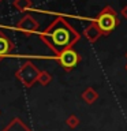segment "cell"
<instances>
[{
	"label": "cell",
	"mask_w": 127,
	"mask_h": 131,
	"mask_svg": "<svg viewBox=\"0 0 127 131\" xmlns=\"http://www.w3.org/2000/svg\"><path fill=\"white\" fill-rule=\"evenodd\" d=\"M79 37V33L63 16H56L55 20L40 34V40L55 55H59L64 49L72 48Z\"/></svg>",
	"instance_id": "1"
},
{
	"label": "cell",
	"mask_w": 127,
	"mask_h": 131,
	"mask_svg": "<svg viewBox=\"0 0 127 131\" xmlns=\"http://www.w3.org/2000/svg\"><path fill=\"white\" fill-rule=\"evenodd\" d=\"M94 22H96V25L102 31V36H108L109 33H112L115 29L119 26L120 20L118 18L116 11H115L112 7L107 6L97 14Z\"/></svg>",
	"instance_id": "2"
},
{
	"label": "cell",
	"mask_w": 127,
	"mask_h": 131,
	"mask_svg": "<svg viewBox=\"0 0 127 131\" xmlns=\"http://www.w3.org/2000/svg\"><path fill=\"white\" fill-rule=\"evenodd\" d=\"M41 70L37 68V66L30 60H26L20 67L15 71V77L22 82V85L26 89L31 88L36 82H38V77H40Z\"/></svg>",
	"instance_id": "3"
},
{
	"label": "cell",
	"mask_w": 127,
	"mask_h": 131,
	"mask_svg": "<svg viewBox=\"0 0 127 131\" xmlns=\"http://www.w3.org/2000/svg\"><path fill=\"white\" fill-rule=\"evenodd\" d=\"M56 60L59 61V64L66 71L70 72L81 61V56L78 55V52L74 48H68V49H64L63 52H60L59 55H56Z\"/></svg>",
	"instance_id": "4"
},
{
	"label": "cell",
	"mask_w": 127,
	"mask_h": 131,
	"mask_svg": "<svg viewBox=\"0 0 127 131\" xmlns=\"http://www.w3.org/2000/svg\"><path fill=\"white\" fill-rule=\"evenodd\" d=\"M16 27H18V30H20L23 34L30 36V34H33V33H36L38 30V22H37L31 15H25L23 18L19 19Z\"/></svg>",
	"instance_id": "5"
},
{
	"label": "cell",
	"mask_w": 127,
	"mask_h": 131,
	"mask_svg": "<svg viewBox=\"0 0 127 131\" xmlns=\"http://www.w3.org/2000/svg\"><path fill=\"white\" fill-rule=\"evenodd\" d=\"M14 42L4 34L3 31H0V60H3L6 56L14 51Z\"/></svg>",
	"instance_id": "6"
},
{
	"label": "cell",
	"mask_w": 127,
	"mask_h": 131,
	"mask_svg": "<svg viewBox=\"0 0 127 131\" xmlns=\"http://www.w3.org/2000/svg\"><path fill=\"white\" fill-rule=\"evenodd\" d=\"M83 34H85L86 38H88L89 42H96V41L102 36V31L100 30V27L96 25V22H92L83 30Z\"/></svg>",
	"instance_id": "7"
},
{
	"label": "cell",
	"mask_w": 127,
	"mask_h": 131,
	"mask_svg": "<svg viewBox=\"0 0 127 131\" xmlns=\"http://www.w3.org/2000/svg\"><path fill=\"white\" fill-rule=\"evenodd\" d=\"M2 131H33V130L29 126L25 124L19 117H14V119H11V122Z\"/></svg>",
	"instance_id": "8"
},
{
	"label": "cell",
	"mask_w": 127,
	"mask_h": 131,
	"mask_svg": "<svg viewBox=\"0 0 127 131\" xmlns=\"http://www.w3.org/2000/svg\"><path fill=\"white\" fill-rule=\"evenodd\" d=\"M81 97L83 98V101L86 102V104H90V105H92V104H94V102L97 101L98 93H97L93 88H86L83 92H82Z\"/></svg>",
	"instance_id": "9"
},
{
	"label": "cell",
	"mask_w": 127,
	"mask_h": 131,
	"mask_svg": "<svg viewBox=\"0 0 127 131\" xmlns=\"http://www.w3.org/2000/svg\"><path fill=\"white\" fill-rule=\"evenodd\" d=\"M12 6H14L18 11L25 12V11L30 10L33 7V3H31V0H14V2H12Z\"/></svg>",
	"instance_id": "10"
},
{
	"label": "cell",
	"mask_w": 127,
	"mask_h": 131,
	"mask_svg": "<svg viewBox=\"0 0 127 131\" xmlns=\"http://www.w3.org/2000/svg\"><path fill=\"white\" fill-rule=\"evenodd\" d=\"M52 82V75L49 74L48 71H41L40 72V77H38V83L43 85V86H47Z\"/></svg>",
	"instance_id": "11"
},
{
	"label": "cell",
	"mask_w": 127,
	"mask_h": 131,
	"mask_svg": "<svg viewBox=\"0 0 127 131\" xmlns=\"http://www.w3.org/2000/svg\"><path fill=\"white\" fill-rule=\"evenodd\" d=\"M79 119H78L77 115H70L67 117V120H66V124H67L70 128H77L78 126H79Z\"/></svg>",
	"instance_id": "12"
},
{
	"label": "cell",
	"mask_w": 127,
	"mask_h": 131,
	"mask_svg": "<svg viewBox=\"0 0 127 131\" xmlns=\"http://www.w3.org/2000/svg\"><path fill=\"white\" fill-rule=\"evenodd\" d=\"M120 14H122V16H123V18H124V19H127V6H124V7L122 8Z\"/></svg>",
	"instance_id": "13"
},
{
	"label": "cell",
	"mask_w": 127,
	"mask_h": 131,
	"mask_svg": "<svg viewBox=\"0 0 127 131\" xmlns=\"http://www.w3.org/2000/svg\"><path fill=\"white\" fill-rule=\"evenodd\" d=\"M126 57H127V53H126Z\"/></svg>",
	"instance_id": "14"
},
{
	"label": "cell",
	"mask_w": 127,
	"mask_h": 131,
	"mask_svg": "<svg viewBox=\"0 0 127 131\" xmlns=\"http://www.w3.org/2000/svg\"><path fill=\"white\" fill-rule=\"evenodd\" d=\"M126 70H127V66H126Z\"/></svg>",
	"instance_id": "15"
},
{
	"label": "cell",
	"mask_w": 127,
	"mask_h": 131,
	"mask_svg": "<svg viewBox=\"0 0 127 131\" xmlns=\"http://www.w3.org/2000/svg\"><path fill=\"white\" fill-rule=\"evenodd\" d=\"M0 2H3V0H0Z\"/></svg>",
	"instance_id": "16"
}]
</instances>
